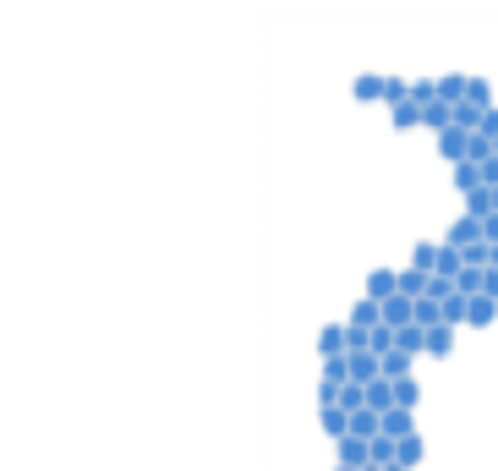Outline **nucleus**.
Here are the masks:
<instances>
[{"instance_id": "f257e3e1", "label": "nucleus", "mask_w": 498, "mask_h": 471, "mask_svg": "<svg viewBox=\"0 0 498 471\" xmlns=\"http://www.w3.org/2000/svg\"><path fill=\"white\" fill-rule=\"evenodd\" d=\"M444 241L455 247V253H465V247H477V241H487V236H482V219H471V214H460L455 225L444 231Z\"/></svg>"}, {"instance_id": "f03ea898", "label": "nucleus", "mask_w": 498, "mask_h": 471, "mask_svg": "<svg viewBox=\"0 0 498 471\" xmlns=\"http://www.w3.org/2000/svg\"><path fill=\"white\" fill-rule=\"evenodd\" d=\"M346 345H351V324H323V329H318L323 362H329V357H346Z\"/></svg>"}, {"instance_id": "7ed1b4c3", "label": "nucleus", "mask_w": 498, "mask_h": 471, "mask_svg": "<svg viewBox=\"0 0 498 471\" xmlns=\"http://www.w3.org/2000/svg\"><path fill=\"white\" fill-rule=\"evenodd\" d=\"M367 296H372V302L400 296V269H372V274H367Z\"/></svg>"}, {"instance_id": "20e7f679", "label": "nucleus", "mask_w": 498, "mask_h": 471, "mask_svg": "<svg viewBox=\"0 0 498 471\" xmlns=\"http://www.w3.org/2000/svg\"><path fill=\"white\" fill-rule=\"evenodd\" d=\"M465 148H471V132H460V127L439 132V153H444L449 165H465Z\"/></svg>"}, {"instance_id": "39448f33", "label": "nucleus", "mask_w": 498, "mask_h": 471, "mask_svg": "<svg viewBox=\"0 0 498 471\" xmlns=\"http://www.w3.org/2000/svg\"><path fill=\"white\" fill-rule=\"evenodd\" d=\"M384 324H389V329L416 324V302H411V296H389V302H384Z\"/></svg>"}, {"instance_id": "423d86ee", "label": "nucleus", "mask_w": 498, "mask_h": 471, "mask_svg": "<svg viewBox=\"0 0 498 471\" xmlns=\"http://www.w3.org/2000/svg\"><path fill=\"white\" fill-rule=\"evenodd\" d=\"M416 433V417L406 412V405H394V412H384V438H394V444H400V438H411Z\"/></svg>"}, {"instance_id": "0eeeda50", "label": "nucleus", "mask_w": 498, "mask_h": 471, "mask_svg": "<svg viewBox=\"0 0 498 471\" xmlns=\"http://www.w3.org/2000/svg\"><path fill=\"white\" fill-rule=\"evenodd\" d=\"M384 433V417L378 412H367V405H362V412H351V438H362V444H372V438H378Z\"/></svg>"}, {"instance_id": "6e6552de", "label": "nucleus", "mask_w": 498, "mask_h": 471, "mask_svg": "<svg viewBox=\"0 0 498 471\" xmlns=\"http://www.w3.org/2000/svg\"><path fill=\"white\" fill-rule=\"evenodd\" d=\"M378 324H384V302L362 296V302L351 307V329H378Z\"/></svg>"}, {"instance_id": "1a4fd4ad", "label": "nucleus", "mask_w": 498, "mask_h": 471, "mask_svg": "<svg viewBox=\"0 0 498 471\" xmlns=\"http://www.w3.org/2000/svg\"><path fill=\"white\" fill-rule=\"evenodd\" d=\"M339 466L367 471V466H372V444H362V438H339Z\"/></svg>"}, {"instance_id": "9d476101", "label": "nucleus", "mask_w": 498, "mask_h": 471, "mask_svg": "<svg viewBox=\"0 0 498 471\" xmlns=\"http://www.w3.org/2000/svg\"><path fill=\"white\" fill-rule=\"evenodd\" d=\"M427 291H432V274H422V269H400V296L422 302Z\"/></svg>"}, {"instance_id": "9b49d317", "label": "nucleus", "mask_w": 498, "mask_h": 471, "mask_svg": "<svg viewBox=\"0 0 498 471\" xmlns=\"http://www.w3.org/2000/svg\"><path fill=\"white\" fill-rule=\"evenodd\" d=\"M367 412H378V417L394 412V384H389V379H372V384H367Z\"/></svg>"}, {"instance_id": "f8f14e48", "label": "nucleus", "mask_w": 498, "mask_h": 471, "mask_svg": "<svg viewBox=\"0 0 498 471\" xmlns=\"http://www.w3.org/2000/svg\"><path fill=\"white\" fill-rule=\"evenodd\" d=\"M394 351H406V357L427 351V329H422V324H406V329H394Z\"/></svg>"}, {"instance_id": "ddd939ff", "label": "nucleus", "mask_w": 498, "mask_h": 471, "mask_svg": "<svg viewBox=\"0 0 498 471\" xmlns=\"http://www.w3.org/2000/svg\"><path fill=\"white\" fill-rule=\"evenodd\" d=\"M389 115H394V132H411V127H422V105H416V99H400V105H389Z\"/></svg>"}, {"instance_id": "4468645a", "label": "nucleus", "mask_w": 498, "mask_h": 471, "mask_svg": "<svg viewBox=\"0 0 498 471\" xmlns=\"http://www.w3.org/2000/svg\"><path fill=\"white\" fill-rule=\"evenodd\" d=\"M487 110H493V105H487ZM487 110L471 105V99H460V105H455V127H460V132H482V115H487Z\"/></svg>"}, {"instance_id": "2eb2a0df", "label": "nucleus", "mask_w": 498, "mask_h": 471, "mask_svg": "<svg viewBox=\"0 0 498 471\" xmlns=\"http://www.w3.org/2000/svg\"><path fill=\"white\" fill-rule=\"evenodd\" d=\"M439 247H444V241H416V247H411V269L432 274V269H439Z\"/></svg>"}, {"instance_id": "dca6fc26", "label": "nucleus", "mask_w": 498, "mask_h": 471, "mask_svg": "<svg viewBox=\"0 0 498 471\" xmlns=\"http://www.w3.org/2000/svg\"><path fill=\"white\" fill-rule=\"evenodd\" d=\"M323 433L351 438V412H346V405H323Z\"/></svg>"}, {"instance_id": "f3484780", "label": "nucleus", "mask_w": 498, "mask_h": 471, "mask_svg": "<svg viewBox=\"0 0 498 471\" xmlns=\"http://www.w3.org/2000/svg\"><path fill=\"white\" fill-rule=\"evenodd\" d=\"M493 318H498V302H493V296H471V307H465V324L482 329V324H493Z\"/></svg>"}, {"instance_id": "a211bd4d", "label": "nucleus", "mask_w": 498, "mask_h": 471, "mask_svg": "<svg viewBox=\"0 0 498 471\" xmlns=\"http://www.w3.org/2000/svg\"><path fill=\"white\" fill-rule=\"evenodd\" d=\"M465 214H471V219H487V214H493V186H477V192H465Z\"/></svg>"}, {"instance_id": "6ab92c4d", "label": "nucleus", "mask_w": 498, "mask_h": 471, "mask_svg": "<svg viewBox=\"0 0 498 471\" xmlns=\"http://www.w3.org/2000/svg\"><path fill=\"white\" fill-rule=\"evenodd\" d=\"M367 351H372V357H378V362H384V357L394 351V329H389V324H378V329H372V334H367Z\"/></svg>"}, {"instance_id": "aec40b11", "label": "nucleus", "mask_w": 498, "mask_h": 471, "mask_svg": "<svg viewBox=\"0 0 498 471\" xmlns=\"http://www.w3.org/2000/svg\"><path fill=\"white\" fill-rule=\"evenodd\" d=\"M427 351H432V357H449V351H455V329H449V324L427 329Z\"/></svg>"}, {"instance_id": "412c9836", "label": "nucleus", "mask_w": 498, "mask_h": 471, "mask_svg": "<svg viewBox=\"0 0 498 471\" xmlns=\"http://www.w3.org/2000/svg\"><path fill=\"white\" fill-rule=\"evenodd\" d=\"M384 379H389V384L411 379V357H406V351H389V357H384Z\"/></svg>"}, {"instance_id": "4be33fe9", "label": "nucleus", "mask_w": 498, "mask_h": 471, "mask_svg": "<svg viewBox=\"0 0 498 471\" xmlns=\"http://www.w3.org/2000/svg\"><path fill=\"white\" fill-rule=\"evenodd\" d=\"M455 186H460V192H477V186H487V181H482V165H471V160L455 165Z\"/></svg>"}, {"instance_id": "5701e85b", "label": "nucleus", "mask_w": 498, "mask_h": 471, "mask_svg": "<svg viewBox=\"0 0 498 471\" xmlns=\"http://www.w3.org/2000/svg\"><path fill=\"white\" fill-rule=\"evenodd\" d=\"M465 82H471V77H460V72H449V77H439V99H449V105H460V99H465Z\"/></svg>"}, {"instance_id": "b1692460", "label": "nucleus", "mask_w": 498, "mask_h": 471, "mask_svg": "<svg viewBox=\"0 0 498 471\" xmlns=\"http://www.w3.org/2000/svg\"><path fill=\"white\" fill-rule=\"evenodd\" d=\"M422 455H427V444H422L416 433H411V438H400V466H406V471H411V466H422Z\"/></svg>"}, {"instance_id": "393cba45", "label": "nucleus", "mask_w": 498, "mask_h": 471, "mask_svg": "<svg viewBox=\"0 0 498 471\" xmlns=\"http://www.w3.org/2000/svg\"><path fill=\"white\" fill-rule=\"evenodd\" d=\"M416 400H422V384H416V379H400V384H394V405L416 412Z\"/></svg>"}, {"instance_id": "a878e982", "label": "nucleus", "mask_w": 498, "mask_h": 471, "mask_svg": "<svg viewBox=\"0 0 498 471\" xmlns=\"http://www.w3.org/2000/svg\"><path fill=\"white\" fill-rule=\"evenodd\" d=\"M465 307H471V296H460V291L444 302V324H449V329H455V324H465Z\"/></svg>"}, {"instance_id": "bb28decb", "label": "nucleus", "mask_w": 498, "mask_h": 471, "mask_svg": "<svg viewBox=\"0 0 498 471\" xmlns=\"http://www.w3.org/2000/svg\"><path fill=\"white\" fill-rule=\"evenodd\" d=\"M356 99H384V77L362 72V77H356Z\"/></svg>"}, {"instance_id": "cd10ccee", "label": "nucleus", "mask_w": 498, "mask_h": 471, "mask_svg": "<svg viewBox=\"0 0 498 471\" xmlns=\"http://www.w3.org/2000/svg\"><path fill=\"white\" fill-rule=\"evenodd\" d=\"M465 99H471V105H493V88H487V77H471V82H465Z\"/></svg>"}, {"instance_id": "c85d7f7f", "label": "nucleus", "mask_w": 498, "mask_h": 471, "mask_svg": "<svg viewBox=\"0 0 498 471\" xmlns=\"http://www.w3.org/2000/svg\"><path fill=\"white\" fill-rule=\"evenodd\" d=\"M482 137H493V148H498V105L482 115Z\"/></svg>"}, {"instance_id": "c756f323", "label": "nucleus", "mask_w": 498, "mask_h": 471, "mask_svg": "<svg viewBox=\"0 0 498 471\" xmlns=\"http://www.w3.org/2000/svg\"><path fill=\"white\" fill-rule=\"evenodd\" d=\"M482 296H493V302H498V269H493V263L482 269Z\"/></svg>"}, {"instance_id": "7c9ffc66", "label": "nucleus", "mask_w": 498, "mask_h": 471, "mask_svg": "<svg viewBox=\"0 0 498 471\" xmlns=\"http://www.w3.org/2000/svg\"><path fill=\"white\" fill-rule=\"evenodd\" d=\"M482 236H487V247H498V214H487V219H482Z\"/></svg>"}, {"instance_id": "2f4dec72", "label": "nucleus", "mask_w": 498, "mask_h": 471, "mask_svg": "<svg viewBox=\"0 0 498 471\" xmlns=\"http://www.w3.org/2000/svg\"><path fill=\"white\" fill-rule=\"evenodd\" d=\"M493 269H498V247H493Z\"/></svg>"}, {"instance_id": "473e14b6", "label": "nucleus", "mask_w": 498, "mask_h": 471, "mask_svg": "<svg viewBox=\"0 0 498 471\" xmlns=\"http://www.w3.org/2000/svg\"><path fill=\"white\" fill-rule=\"evenodd\" d=\"M334 471H356V466H334Z\"/></svg>"}]
</instances>
